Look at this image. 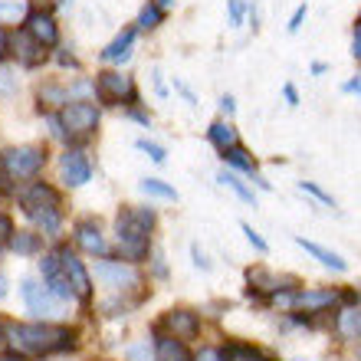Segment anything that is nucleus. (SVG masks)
Masks as SVG:
<instances>
[{
	"label": "nucleus",
	"mask_w": 361,
	"mask_h": 361,
	"mask_svg": "<svg viewBox=\"0 0 361 361\" xmlns=\"http://www.w3.org/2000/svg\"><path fill=\"white\" fill-rule=\"evenodd\" d=\"M138 188L148 194V197H161V200H178V190L171 188V184H164V180H158V178H145Z\"/></svg>",
	"instance_id": "b1692460"
},
{
	"label": "nucleus",
	"mask_w": 361,
	"mask_h": 361,
	"mask_svg": "<svg viewBox=\"0 0 361 361\" xmlns=\"http://www.w3.org/2000/svg\"><path fill=\"white\" fill-rule=\"evenodd\" d=\"M295 188L302 190V194H309V197H315V200H319V204H322V207H338V204H335V197H332V194H329V190H325L322 184H315V180H299Z\"/></svg>",
	"instance_id": "393cba45"
},
{
	"label": "nucleus",
	"mask_w": 361,
	"mask_h": 361,
	"mask_svg": "<svg viewBox=\"0 0 361 361\" xmlns=\"http://www.w3.org/2000/svg\"><path fill=\"white\" fill-rule=\"evenodd\" d=\"M128 358H132V361H152V355H148V342L128 348Z\"/></svg>",
	"instance_id": "72a5a7b5"
},
{
	"label": "nucleus",
	"mask_w": 361,
	"mask_h": 361,
	"mask_svg": "<svg viewBox=\"0 0 361 361\" xmlns=\"http://www.w3.org/2000/svg\"><path fill=\"white\" fill-rule=\"evenodd\" d=\"M295 243H299V247H302L305 253L319 263V267L332 269V273H348V259H345L342 253H335V250L322 247V243H315V240H309V237H295Z\"/></svg>",
	"instance_id": "9b49d317"
},
{
	"label": "nucleus",
	"mask_w": 361,
	"mask_h": 361,
	"mask_svg": "<svg viewBox=\"0 0 361 361\" xmlns=\"http://www.w3.org/2000/svg\"><path fill=\"white\" fill-rule=\"evenodd\" d=\"M312 73L315 76H322V73H329V66H325V63H312Z\"/></svg>",
	"instance_id": "79ce46f5"
},
{
	"label": "nucleus",
	"mask_w": 361,
	"mask_h": 361,
	"mask_svg": "<svg viewBox=\"0 0 361 361\" xmlns=\"http://www.w3.org/2000/svg\"><path fill=\"white\" fill-rule=\"evenodd\" d=\"M7 56V33H4V27H0V59Z\"/></svg>",
	"instance_id": "a19ab883"
},
{
	"label": "nucleus",
	"mask_w": 361,
	"mask_h": 361,
	"mask_svg": "<svg viewBox=\"0 0 361 361\" xmlns=\"http://www.w3.org/2000/svg\"><path fill=\"white\" fill-rule=\"evenodd\" d=\"M299 361H305V358H299Z\"/></svg>",
	"instance_id": "49530a36"
},
{
	"label": "nucleus",
	"mask_w": 361,
	"mask_h": 361,
	"mask_svg": "<svg viewBox=\"0 0 361 361\" xmlns=\"http://www.w3.org/2000/svg\"><path fill=\"white\" fill-rule=\"evenodd\" d=\"M152 227H154V214L152 210H122L118 220H115V230H118V250H122L125 259H145L148 257V247H152Z\"/></svg>",
	"instance_id": "f03ea898"
},
{
	"label": "nucleus",
	"mask_w": 361,
	"mask_h": 361,
	"mask_svg": "<svg viewBox=\"0 0 361 361\" xmlns=\"http://www.w3.org/2000/svg\"><path fill=\"white\" fill-rule=\"evenodd\" d=\"M227 7H230V27H243V17H247V4L243 0H227Z\"/></svg>",
	"instance_id": "c85d7f7f"
},
{
	"label": "nucleus",
	"mask_w": 361,
	"mask_h": 361,
	"mask_svg": "<svg viewBox=\"0 0 361 361\" xmlns=\"http://www.w3.org/2000/svg\"><path fill=\"white\" fill-rule=\"evenodd\" d=\"M95 276L109 289H132V286L142 283L138 269L132 263H122V259H102V263H95Z\"/></svg>",
	"instance_id": "6e6552de"
},
{
	"label": "nucleus",
	"mask_w": 361,
	"mask_h": 361,
	"mask_svg": "<svg viewBox=\"0 0 361 361\" xmlns=\"http://www.w3.org/2000/svg\"><path fill=\"white\" fill-rule=\"evenodd\" d=\"M220 158H224V164H227L230 171L237 174H250V178H257V158H253V152L250 148H243V145H233L230 152H220Z\"/></svg>",
	"instance_id": "a211bd4d"
},
{
	"label": "nucleus",
	"mask_w": 361,
	"mask_h": 361,
	"mask_svg": "<svg viewBox=\"0 0 361 361\" xmlns=\"http://www.w3.org/2000/svg\"><path fill=\"white\" fill-rule=\"evenodd\" d=\"M13 237V224H10L7 214H0V240H10Z\"/></svg>",
	"instance_id": "4c0bfd02"
},
{
	"label": "nucleus",
	"mask_w": 361,
	"mask_h": 361,
	"mask_svg": "<svg viewBox=\"0 0 361 361\" xmlns=\"http://www.w3.org/2000/svg\"><path fill=\"white\" fill-rule=\"evenodd\" d=\"M59 122H63V132H69V135H89L99 125V109L92 102H73L63 109Z\"/></svg>",
	"instance_id": "1a4fd4ad"
},
{
	"label": "nucleus",
	"mask_w": 361,
	"mask_h": 361,
	"mask_svg": "<svg viewBox=\"0 0 361 361\" xmlns=\"http://www.w3.org/2000/svg\"><path fill=\"white\" fill-rule=\"evenodd\" d=\"M0 361H23V358H0Z\"/></svg>",
	"instance_id": "c03bdc74"
},
{
	"label": "nucleus",
	"mask_w": 361,
	"mask_h": 361,
	"mask_svg": "<svg viewBox=\"0 0 361 361\" xmlns=\"http://www.w3.org/2000/svg\"><path fill=\"white\" fill-rule=\"evenodd\" d=\"M10 345L23 355H53L76 348V335L63 325H10Z\"/></svg>",
	"instance_id": "f257e3e1"
},
{
	"label": "nucleus",
	"mask_w": 361,
	"mask_h": 361,
	"mask_svg": "<svg viewBox=\"0 0 361 361\" xmlns=\"http://www.w3.org/2000/svg\"><path fill=\"white\" fill-rule=\"evenodd\" d=\"M194 361H230V352H227V348H214V345H204V348L194 355Z\"/></svg>",
	"instance_id": "bb28decb"
},
{
	"label": "nucleus",
	"mask_w": 361,
	"mask_h": 361,
	"mask_svg": "<svg viewBox=\"0 0 361 361\" xmlns=\"http://www.w3.org/2000/svg\"><path fill=\"white\" fill-rule=\"evenodd\" d=\"M190 257H194V267H197V269H204V273H207V269H210V259H207V253H204V250H200L197 243H190Z\"/></svg>",
	"instance_id": "7c9ffc66"
},
{
	"label": "nucleus",
	"mask_w": 361,
	"mask_h": 361,
	"mask_svg": "<svg viewBox=\"0 0 361 361\" xmlns=\"http://www.w3.org/2000/svg\"><path fill=\"white\" fill-rule=\"evenodd\" d=\"M20 207L30 220H37V227H43V233H56L63 224V204H59L56 188H49L43 180H37L33 188L23 190Z\"/></svg>",
	"instance_id": "7ed1b4c3"
},
{
	"label": "nucleus",
	"mask_w": 361,
	"mask_h": 361,
	"mask_svg": "<svg viewBox=\"0 0 361 361\" xmlns=\"http://www.w3.org/2000/svg\"><path fill=\"white\" fill-rule=\"evenodd\" d=\"M154 361H194V355L188 352V342H180L174 335H158V342H154Z\"/></svg>",
	"instance_id": "f3484780"
},
{
	"label": "nucleus",
	"mask_w": 361,
	"mask_h": 361,
	"mask_svg": "<svg viewBox=\"0 0 361 361\" xmlns=\"http://www.w3.org/2000/svg\"><path fill=\"white\" fill-rule=\"evenodd\" d=\"M63 263H66V276H69V283H73V289H76V295L82 302H89L92 286H89V273H86V267H82V259H79L76 253L63 250Z\"/></svg>",
	"instance_id": "2eb2a0df"
},
{
	"label": "nucleus",
	"mask_w": 361,
	"mask_h": 361,
	"mask_svg": "<svg viewBox=\"0 0 361 361\" xmlns=\"http://www.w3.org/2000/svg\"><path fill=\"white\" fill-rule=\"evenodd\" d=\"M0 89H4V92H10V89H13V82H10V73H0Z\"/></svg>",
	"instance_id": "ea45409f"
},
{
	"label": "nucleus",
	"mask_w": 361,
	"mask_h": 361,
	"mask_svg": "<svg viewBox=\"0 0 361 361\" xmlns=\"http://www.w3.org/2000/svg\"><path fill=\"white\" fill-rule=\"evenodd\" d=\"M43 279H47V289L56 299H73L76 295V289H73V283H69V276H66V263H63V250H56V253H47L43 257Z\"/></svg>",
	"instance_id": "0eeeda50"
},
{
	"label": "nucleus",
	"mask_w": 361,
	"mask_h": 361,
	"mask_svg": "<svg viewBox=\"0 0 361 361\" xmlns=\"http://www.w3.org/2000/svg\"><path fill=\"white\" fill-rule=\"evenodd\" d=\"M132 43H135V30H122V33L102 49V59L105 63H125V59L132 56Z\"/></svg>",
	"instance_id": "aec40b11"
},
{
	"label": "nucleus",
	"mask_w": 361,
	"mask_h": 361,
	"mask_svg": "<svg viewBox=\"0 0 361 361\" xmlns=\"http://www.w3.org/2000/svg\"><path fill=\"white\" fill-rule=\"evenodd\" d=\"M358 305H361V289H358Z\"/></svg>",
	"instance_id": "a18cd8bd"
},
{
	"label": "nucleus",
	"mask_w": 361,
	"mask_h": 361,
	"mask_svg": "<svg viewBox=\"0 0 361 361\" xmlns=\"http://www.w3.org/2000/svg\"><path fill=\"white\" fill-rule=\"evenodd\" d=\"M217 180H220V184H224L227 190H233V194H237V197L243 200V204H250V207H257V194H253V188H250V184H247L243 178H240L237 171H230V168H224V171L217 174Z\"/></svg>",
	"instance_id": "412c9836"
},
{
	"label": "nucleus",
	"mask_w": 361,
	"mask_h": 361,
	"mask_svg": "<svg viewBox=\"0 0 361 361\" xmlns=\"http://www.w3.org/2000/svg\"><path fill=\"white\" fill-rule=\"evenodd\" d=\"M0 17H7V20H17V17H23V4H20V0H10V4H0Z\"/></svg>",
	"instance_id": "c756f323"
},
{
	"label": "nucleus",
	"mask_w": 361,
	"mask_h": 361,
	"mask_svg": "<svg viewBox=\"0 0 361 361\" xmlns=\"http://www.w3.org/2000/svg\"><path fill=\"white\" fill-rule=\"evenodd\" d=\"M342 92L345 95H358V99H361V76L345 79V82H342Z\"/></svg>",
	"instance_id": "f704fd0d"
},
{
	"label": "nucleus",
	"mask_w": 361,
	"mask_h": 361,
	"mask_svg": "<svg viewBox=\"0 0 361 361\" xmlns=\"http://www.w3.org/2000/svg\"><path fill=\"white\" fill-rule=\"evenodd\" d=\"M10 247H13V253H23V257H30V253H39V233L17 230V233L10 237Z\"/></svg>",
	"instance_id": "4be33fe9"
},
{
	"label": "nucleus",
	"mask_w": 361,
	"mask_h": 361,
	"mask_svg": "<svg viewBox=\"0 0 361 361\" xmlns=\"http://www.w3.org/2000/svg\"><path fill=\"white\" fill-rule=\"evenodd\" d=\"M7 180H10V174L4 168V161H0V194H7Z\"/></svg>",
	"instance_id": "58836bf2"
},
{
	"label": "nucleus",
	"mask_w": 361,
	"mask_h": 361,
	"mask_svg": "<svg viewBox=\"0 0 361 361\" xmlns=\"http://www.w3.org/2000/svg\"><path fill=\"white\" fill-rule=\"evenodd\" d=\"M305 13H309V7H305V4H299V7H295V13L289 17V33H299V27H302Z\"/></svg>",
	"instance_id": "473e14b6"
},
{
	"label": "nucleus",
	"mask_w": 361,
	"mask_h": 361,
	"mask_svg": "<svg viewBox=\"0 0 361 361\" xmlns=\"http://www.w3.org/2000/svg\"><path fill=\"white\" fill-rule=\"evenodd\" d=\"M0 161H4V168H7L10 180L13 178H37L39 168H43V161H47V152L37 148V145H23V148L7 152Z\"/></svg>",
	"instance_id": "39448f33"
},
{
	"label": "nucleus",
	"mask_w": 361,
	"mask_h": 361,
	"mask_svg": "<svg viewBox=\"0 0 361 361\" xmlns=\"http://www.w3.org/2000/svg\"><path fill=\"white\" fill-rule=\"evenodd\" d=\"M27 33L37 39L39 47H56V39H59L56 20L49 17V13H30L27 17Z\"/></svg>",
	"instance_id": "4468645a"
},
{
	"label": "nucleus",
	"mask_w": 361,
	"mask_h": 361,
	"mask_svg": "<svg viewBox=\"0 0 361 361\" xmlns=\"http://www.w3.org/2000/svg\"><path fill=\"white\" fill-rule=\"evenodd\" d=\"M161 20H164V7L158 4V0H148V4L142 7V13H138V27L154 30V27H161Z\"/></svg>",
	"instance_id": "5701e85b"
},
{
	"label": "nucleus",
	"mask_w": 361,
	"mask_h": 361,
	"mask_svg": "<svg viewBox=\"0 0 361 361\" xmlns=\"http://www.w3.org/2000/svg\"><path fill=\"white\" fill-rule=\"evenodd\" d=\"M158 329H164V335H174L180 342H190V338L200 335V319L190 309H168Z\"/></svg>",
	"instance_id": "9d476101"
},
{
	"label": "nucleus",
	"mask_w": 361,
	"mask_h": 361,
	"mask_svg": "<svg viewBox=\"0 0 361 361\" xmlns=\"http://www.w3.org/2000/svg\"><path fill=\"white\" fill-rule=\"evenodd\" d=\"M283 99H286V105H293V109H295V105H299V89H295L293 82H286V86H283Z\"/></svg>",
	"instance_id": "c9c22d12"
},
{
	"label": "nucleus",
	"mask_w": 361,
	"mask_h": 361,
	"mask_svg": "<svg viewBox=\"0 0 361 361\" xmlns=\"http://www.w3.org/2000/svg\"><path fill=\"white\" fill-rule=\"evenodd\" d=\"M23 302H27V309L33 315H39V319H56V315L63 312V299H56V295L49 293L47 286H39L37 279H23Z\"/></svg>",
	"instance_id": "423d86ee"
},
{
	"label": "nucleus",
	"mask_w": 361,
	"mask_h": 361,
	"mask_svg": "<svg viewBox=\"0 0 361 361\" xmlns=\"http://www.w3.org/2000/svg\"><path fill=\"white\" fill-rule=\"evenodd\" d=\"M352 56L355 63H361V17L355 20V30H352Z\"/></svg>",
	"instance_id": "2f4dec72"
},
{
	"label": "nucleus",
	"mask_w": 361,
	"mask_h": 361,
	"mask_svg": "<svg viewBox=\"0 0 361 361\" xmlns=\"http://www.w3.org/2000/svg\"><path fill=\"white\" fill-rule=\"evenodd\" d=\"M59 171H63V180L69 188H82L89 178H92V168H89L86 154L82 152H66L63 161H59Z\"/></svg>",
	"instance_id": "ddd939ff"
},
{
	"label": "nucleus",
	"mask_w": 361,
	"mask_h": 361,
	"mask_svg": "<svg viewBox=\"0 0 361 361\" xmlns=\"http://www.w3.org/2000/svg\"><path fill=\"white\" fill-rule=\"evenodd\" d=\"M76 243L86 250V253H92V257H102L105 253V237L99 233V224H92V220L76 224Z\"/></svg>",
	"instance_id": "6ab92c4d"
},
{
	"label": "nucleus",
	"mask_w": 361,
	"mask_h": 361,
	"mask_svg": "<svg viewBox=\"0 0 361 361\" xmlns=\"http://www.w3.org/2000/svg\"><path fill=\"white\" fill-rule=\"evenodd\" d=\"M240 230H243V237H247V243L253 250H257V253H269V243L263 237H259V230H253V224H247V220H243V224H240Z\"/></svg>",
	"instance_id": "a878e982"
},
{
	"label": "nucleus",
	"mask_w": 361,
	"mask_h": 361,
	"mask_svg": "<svg viewBox=\"0 0 361 361\" xmlns=\"http://www.w3.org/2000/svg\"><path fill=\"white\" fill-rule=\"evenodd\" d=\"M99 92L109 102H122V99L135 102V82L132 76H122V73H102L99 76Z\"/></svg>",
	"instance_id": "f8f14e48"
},
{
	"label": "nucleus",
	"mask_w": 361,
	"mask_h": 361,
	"mask_svg": "<svg viewBox=\"0 0 361 361\" xmlns=\"http://www.w3.org/2000/svg\"><path fill=\"white\" fill-rule=\"evenodd\" d=\"M348 305L345 289H332V286H299L293 299V312L299 315H329L335 309Z\"/></svg>",
	"instance_id": "20e7f679"
},
{
	"label": "nucleus",
	"mask_w": 361,
	"mask_h": 361,
	"mask_svg": "<svg viewBox=\"0 0 361 361\" xmlns=\"http://www.w3.org/2000/svg\"><path fill=\"white\" fill-rule=\"evenodd\" d=\"M220 112H224V115H233V112H237V99H233V95H220Z\"/></svg>",
	"instance_id": "e433bc0d"
},
{
	"label": "nucleus",
	"mask_w": 361,
	"mask_h": 361,
	"mask_svg": "<svg viewBox=\"0 0 361 361\" xmlns=\"http://www.w3.org/2000/svg\"><path fill=\"white\" fill-rule=\"evenodd\" d=\"M207 142L214 145L217 152H230L233 145H240L237 125L227 122V118H217V122H210V128H207Z\"/></svg>",
	"instance_id": "dca6fc26"
},
{
	"label": "nucleus",
	"mask_w": 361,
	"mask_h": 361,
	"mask_svg": "<svg viewBox=\"0 0 361 361\" xmlns=\"http://www.w3.org/2000/svg\"><path fill=\"white\" fill-rule=\"evenodd\" d=\"M138 148H142L145 154H148V158H152L154 164H164V158H168V152H164L161 145H154V142H148V138H142V142H138Z\"/></svg>",
	"instance_id": "cd10ccee"
},
{
	"label": "nucleus",
	"mask_w": 361,
	"mask_h": 361,
	"mask_svg": "<svg viewBox=\"0 0 361 361\" xmlns=\"http://www.w3.org/2000/svg\"><path fill=\"white\" fill-rule=\"evenodd\" d=\"M4 295H7V279L0 276V299H4Z\"/></svg>",
	"instance_id": "37998d69"
}]
</instances>
